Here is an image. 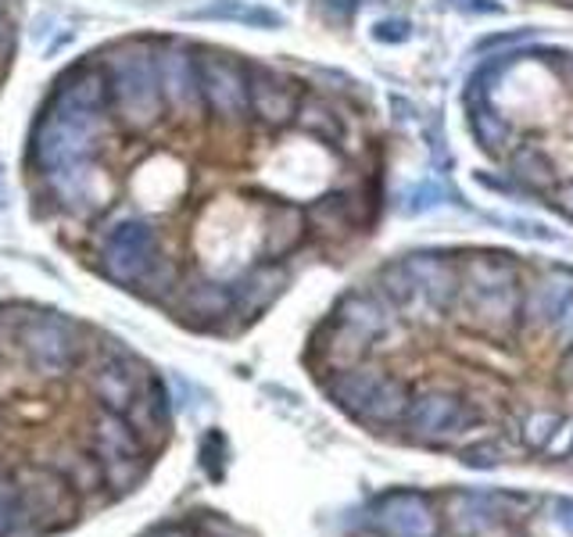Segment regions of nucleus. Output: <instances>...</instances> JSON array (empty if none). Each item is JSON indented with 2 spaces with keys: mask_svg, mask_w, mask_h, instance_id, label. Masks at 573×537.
<instances>
[{
  "mask_svg": "<svg viewBox=\"0 0 573 537\" xmlns=\"http://www.w3.org/2000/svg\"><path fill=\"white\" fill-rule=\"evenodd\" d=\"M373 37L380 43H405L412 37V26L409 22H398V19H388V22H376Z\"/></svg>",
  "mask_w": 573,
  "mask_h": 537,
  "instance_id": "b1692460",
  "label": "nucleus"
},
{
  "mask_svg": "<svg viewBox=\"0 0 573 537\" xmlns=\"http://www.w3.org/2000/svg\"><path fill=\"white\" fill-rule=\"evenodd\" d=\"M384 372H370V369H341L338 377L326 384V395L341 405L344 412H352L359 419L370 416V405Z\"/></svg>",
  "mask_w": 573,
  "mask_h": 537,
  "instance_id": "9d476101",
  "label": "nucleus"
},
{
  "mask_svg": "<svg viewBox=\"0 0 573 537\" xmlns=\"http://www.w3.org/2000/svg\"><path fill=\"white\" fill-rule=\"evenodd\" d=\"M405 419H409L412 434L426 437V441H452V437H459L463 430L476 427V422H481V412L463 398L444 395V390H430V395H420L409 405Z\"/></svg>",
  "mask_w": 573,
  "mask_h": 537,
  "instance_id": "f03ea898",
  "label": "nucleus"
},
{
  "mask_svg": "<svg viewBox=\"0 0 573 537\" xmlns=\"http://www.w3.org/2000/svg\"><path fill=\"white\" fill-rule=\"evenodd\" d=\"M409 384H402L398 377H384L376 387V395H373V405H370V416L365 419H376V422H394V419H402L409 412Z\"/></svg>",
  "mask_w": 573,
  "mask_h": 537,
  "instance_id": "2eb2a0df",
  "label": "nucleus"
},
{
  "mask_svg": "<svg viewBox=\"0 0 573 537\" xmlns=\"http://www.w3.org/2000/svg\"><path fill=\"white\" fill-rule=\"evenodd\" d=\"M566 4H573V0H566Z\"/></svg>",
  "mask_w": 573,
  "mask_h": 537,
  "instance_id": "c85d7f7f",
  "label": "nucleus"
},
{
  "mask_svg": "<svg viewBox=\"0 0 573 537\" xmlns=\"http://www.w3.org/2000/svg\"><path fill=\"white\" fill-rule=\"evenodd\" d=\"M452 513H455V527L459 534H484L495 527V506H491L487 498H452Z\"/></svg>",
  "mask_w": 573,
  "mask_h": 537,
  "instance_id": "dca6fc26",
  "label": "nucleus"
},
{
  "mask_svg": "<svg viewBox=\"0 0 573 537\" xmlns=\"http://www.w3.org/2000/svg\"><path fill=\"white\" fill-rule=\"evenodd\" d=\"M549 205H552L555 211H563L566 219H573V179H566V183H555V187H552Z\"/></svg>",
  "mask_w": 573,
  "mask_h": 537,
  "instance_id": "393cba45",
  "label": "nucleus"
},
{
  "mask_svg": "<svg viewBox=\"0 0 573 537\" xmlns=\"http://www.w3.org/2000/svg\"><path fill=\"white\" fill-rule=\"evenodd\" d=\"M405 266L416 276V287L430 308H452L455 298L463 295V280L441 255H412L405 258Z\"/></svg>",
  "mask_w": 573,
  "mask_h": 537,
  "instance_id": "20e7f679",
  "label": "nucleus"
},
{
  "mask_svg": "<svg viewBox=\"0 0 573 537\" xmlns=\"http://www.w3.org/2000/svg\"><path fill=\"white\" fill-rule=\"evenodd\" d=\"M301 233H305L301 211L286 201H269L265 222H262V262H280V258H286L301 243Z\"/></svg>",
  "mask_w": 573,
  "mask_h": 537,
  "instance_id": "39448f33",
  "label": "nucleus"
},
{
  "mask_svg": "<svg viewBox=\"0 0 573 537\" xmlns=\"http://www.w3.org/2000/svg\"><path fill=\"white\" fill-rule=\"evenodd\" d=\"M466 290V287H463ZM470 295V312L473 322H481L487 330H509L523 308L520 284L516 287H499V290H466Z\"/></svg>",
  "mask_w": 573,
  "mask_h": 537,
  "instance_id": "1a4fd4ad",
  "label": "nucleus"
},
{
  "mask_svg": "<svg viewBox=\"0 0 573 537\" xmlns=\"http://www.w3.org/2000/svg\"><path fill=\"white\" fill-rule=\"evenodd\" d=\"M380 295H384L394 308H416L423 301L420 287H416V276L409 272L405 262H391L384 272H380Z\"/></svg>",
  "mask_w": 573,
  "mask_h": 537,
  "instance_id": "ddd939ff",
  "label": "nucleus"
},
{
  "mask_svg": "<svg viewBox=\"0 0 573 537\" xmlns=\"http://www.w3.org/2000/svg\"><path fill=\"white\" fill-rule=\"evenodd\" d=\"M143 537H237V530L219 516H194L190 524H169V527H158Z\"/></svg>",
  "mask_w": 573,
  "mask_h": 537,
  "instance_id": "f3484780",
  "label": "nucleus"
},
{
  "mask_svg": "<svg viewBox=\"0 0 573 537\" xmlns=\"http://www.w3.org/2000/svg\"><path fill=\"white\" fill-rule=\"evenodd\" d=\"M444 201V187L441 183H420L405 193V211L409 216H423V211L438 208Z\"/></svg>",
  "mask_w": 573,
  "mask_h": 537,
  "instance_id": "4be33fe9",
  "label": "nucleus"
},
{
  "mask_svg": "<svg viewBox=\"0 0 573 537\" xmlns=\"http://www.w3.org/2000/svg\"><path fill=\"white\" fill-rule=\"evenodd\" d=\"M560 427H563V419L555 412H549V409L531 412L527 419H523V441H527L531 448H545V445H552V437Z\"/></svg>",
  "mask_w": 573,
  "mask_h": 537,
  "instance_id": "412c9836",
  "label": "nucleus"
},
{
  "mask_svg": "<svg viewBox=\"0 0 573 537\" xmlns=\"http://www.w3.org/2000/svg\"><path fill=\"white\" fill-rule=\"evenodd\" d=\"M573 298V272L555 269L552 276H545L541 284L531 287V295L523 298V312L534 322V327H552L560 312Z\"/></svg>",
  "mask_w": 573,
  "mask_h": 537,
  "instance_id": "6e6552de",
  "label": "nucleus"
},
{
  "mask_svg": "<svg viewBox=\"0 0 573 537\" xmlns=\"http://www.w3.org/2000/svg\"><path fill=\"white\" fill-rule=\"evenodd\" d=\"M301 101H305V97L298 93L291 79L251 64V111L265 129H280V126L298 122Z\"/></svg>",
  "mask_w": 573,
  "mask_h": 537,
  "instance_id": "7ed1b4c3",
  "label": "nucleus"
},
{
  "mask_svg": "<svg viewBox=\"0 0 573 537\" xmlns=\"http://www.w3.org/2000/svg\"><path fill=\"white\" fill-rule=\"evenodd\" d=\"M341 322H348V327L362 330L365 337H388L394 327H398V316H394V305L380 295H348L338 308Z\"/></svg>",
  "mask_w": 573,
  "mask_h": 537,
  "instance_id": "0eeeda50",
  "label": "nucleus"
},
{
  "mask_svg": "<svg viewBox=\"0 0 573 537\" xmlns=\"http://www.w3.org/2000/svg\"><path fill=\"white\" fill-rule=\"evenodd\" d=\"M516 266L495 255H476L466 262V290H499V287H516Z\"/></svg>",
  "mask_w": 573,
  "mask_h": 537,
  "instance_id": "9b49d317",
  "label": "nucleus"
},
{
  "mask_svg": "<svg viewBox=\"0 0 573 537\" xmlns=\"http://www.w3.org/2000/svg\"><path fill=\"white\" fill-rule=\"evenodd\" d=\"M452 8L459 11H473V14H491V11H499L495 0H449Z\"/></svg>",
  "mask_w": 573,
  "mask_h": 537,
  "instance_id": "bb28decb",
  "label": "nucleus"
},
{
  "mask_svg": "<svg viewBox=\"0 0 573 537\" xmlns=\"http://www.w3.org/2000/svg\"><path fill=\"white\" fill-rule=\"evenodd\" d=\"M298 126L305 129L309 137H323V140H338L341 137V126L333 122L330 111L320 108L315 101H301V108H298Z\"/></svg>",
  "mask_w": 573,
  "mask_h": 537,
  "instance_id": "aec40b11",
  "label": "nucleus"
},
{
  "mask_svg": "<svg viewBox=\"0 0 573 537\" xmlns=\"http://www.w3.org/2000/svg\"><path fill=\"white\" fill-rule=\"evenodd\" d=\"M348 201H352V198H348V193H330V198L312 201L309 219L338 233V230H344V226H348V219H352V205H348Z\"/></svg>",
  "mask_w": 573,
  "mask_h": 537,
  "instance_id": "a211bd4d",
  "label": "nucleus"
},
{
  "mask_svg": "<svg viewBox=\"0 0 573 537\" xmlns=\"http://www.w3.org/2000/svg\"><path fill=\"white\" fill-rule=\"evenodd\" d=\"M552 330H555V337H560V340H573V298L560 312V319L552 322Z\"/></svg>",
  "mask_w": 573,
  "mask_h": 537,
  "instance_id": "a878e982",
  "label": "nucleus"
},
{
  "mask_svg": "<svg viewBox=\"0 0 573 537\" xmlns=\"http://www.w3.org/2000/svg\"><path fill=\"white\" fill-rule=\"evenodd\" d=\"M470 122H473L476 140H481L487 151H499L502 143L509 140V126H505L491 108H484L481 101H473V116H470Z\"/></svg>",
  "mask_w": 573,
  "mask_h": 537,
  "instance_id": "6ab92c4d",
  "label": "nucleus"
},
{
  "mask_svg": "<svg viewBox=\"0 0 573 537\" xmlns=\"http://www.w3.org/2000/svg\"><path fill=\"white\" fill-rule=\"evenodd\" d=\"M362 537H380V534H362Z\"/></svg>",
  "mask_w": 573,
  "mask_h": 537,
  "instance_id": "cd10ccee",
  "label": "nucleus"
},
{
  "mask_svg": "<svg viewBox=\"0 0 573 537\" xmlns=\"http://www.w3.org/2000/svg\"><path fill=\"white\" fill-rule=\"evenodd\" d=\"M380 524L398 537H434L438 519L420 495H391L380 501Z\"/></svg>",
  "mask_w": 573,
  "mask_h": 537,
  "instance_id": "423d86ee",
  "label": "nucleus"
},
{
  "mask_svg": "<svg viewBox=\"0 0 573 537\" xmlns=\"http://www.w3.org/2000/svg\"><path fill=\"white\" fill-rule=\"evenodd\" d=\"M502 459H505V451H502V445H495V441H481V445L463 448V463H466L470 469H495Z\"/></svg>",
  "mask_w": 573,
  "mask_h": 537,
  "instance_id": "5701e85b",
  "label": "nucleus"
},
{
  "mask_svg": "<svg viewBox=\"0 0 573 537\" xmlns=\"http://www.w3.org/2000/svg\"><path fill=\"white\" fill-rule=\"evenodd\" d=\"M19 37H22V0H0V93H4L14 54H19Z\"/></svg>",
  "mask_w": 573,
  "mask_h": 537,
  "instance_id": "f8f14e48",
  "label": "nucleus"
},
{
  "mask_svg": "<svg viewBox=\"0 0 573 537\" xmlns=\"http://www.w3.org/2000/svg\"><path fill=\"white\" fill-rule=\"evenodd\" d=\"M513 179L523 183L527 190H552V179H555V169L545 151L537 148H520L513 155Z\"/></svg>",
  "mask_w": 573,
  "mask_h": 537,
  "instance_id": "4468645a",
  "label": "nucleus"
},
{
  "mask_svg": "<svg viewBox=\"0 0 573 537\" xmlns=\"http://www.w3.org/2000/svg\"><path fill=\"white\" fill-rule=\"evenodd\" d=\"M172 434L162 377L90 322L0 301V537H61L151 477Z\"/></svg>",
  "mask_w": 573,
  "mask_h": 537,
  "instance_id": "f257e3e1",
  "label": "nucleus"
}]
</instances>
